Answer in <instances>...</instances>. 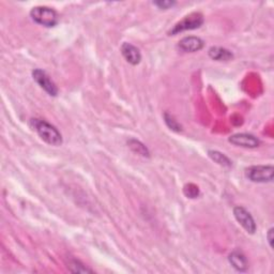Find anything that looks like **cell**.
<instances>
[{
	"mask_svg": "<svg viewBox=\"0 0 274 274\" xmlns=\"http://www.w3.org/2000/svg\"><path fill=\"white\" fill-rule=\"evenodd\" d=\"M30 126L46 144L55 147L62 145V135L53 124L46 122L45 120L35 118L30 120Z\"/></svg>",
	"mask_w": 274,
	"mask_h": 274,
	"instance_id": "6da1fadb",
	"label": "cell"
},
{
	"mask_svg": "<svg viewBox=\"0 0 274 274\" xmlns=\"http://www.w3.org/2000/svg\"><path fill=\"white\" fill-rule=\"evenodd\" d=\"M31 19L44 27H55L59 21V16L54 9L48 7H35L30 11Z\"/></svg>",
	"mask_w": 274,
	"mask_h": 274,
	"instance_id": "7a4b0ae2",
	"label": "cell"
},
{
	"mask_svg": "<svg viewBox=\"0 0 274 274\" xmlns=\"http://www.w3.org/2000/svg\"><path fill=\"white\" fill-rule=\"evenodd\" d=\"M247 178L256 183L271 182L274 176V167L272 165H257L251 166L246 169Z\"/></svg>",
	"mask_w": 274,
	"mask_h": 274,
	"instance_id": "3957f363",
	"label": "cell"
},
{
	"mask_svg": "<svg viewBox=\"0 0 274 274\" xmlns=\"http://www.w3.org/2000/svg\"><path fill=\"white\" fill-rule=\"evenodd\" d=\"M203 24V17L200 13H193L187 17H184L181 22L176 24L174 28L170 30V36H176L179 32L185 30H193V29H197Z\"/></svg>",
	"mask_w": 274,
	"mask_h": 274,
	"instance_id": "277c9868",
	"label": "cell"
},
{
	"mask_svg": "<svg viewBox=\"0 0 274 274\" xmlns=\"http://www.w3.org/2000/svg\"><path fill=\"white\" fill-rule=\"evenodd\" d=\"M32 77L33 81L40 86L47 94H50L51 96H57L58 88L45 71L41 70V68H35L32 71Z\"/></svg>",
	"mask_w": 274,
	"mask_h": 274,
	"instance_id": "5b68a950",
	"label": "cell"
},
{
	"mask_svg": "<svg viewBox=\"0 0 274 274\" xmlns=\"http://www.w3.org/2000/svg\"><path fill=\"white\" fill-rule=\"evenodd\" d=\"M233 215H234V218H236L237 222L249 233H254L256 231V223H255V221H254L252 214L246 208L241 207V206L234 207L233 208Z\"/></svg>",
	"mask_w": 274,
	"mask_h": 274,
	"instance_id": "8992f818",
	"label": "cell"
},
{
	"mask_svg": "<svg viewBox=\"0 0 274 274\" xmlns=\"http://www.w3.org/2000/svg\"><path fill=\"white\" fill-rule=\"evenodd\" d=\"M228 141L230 144L234 146L242 147V148H250V149L257 148V147H259L260 145V141L256 136L248 134V133L233 134L229 137Z\"/></svg>",
	"mask_w": 274,
	"mask_h": 274,
	"instance_id": "52a82bcc",
	"label": "cell"
},
{
	"mask_svg": "<svg viewBox=\"0 0 274 274\" xmlns=\"http://www.w3.org/2000/svg\"><path fill=\"white\" fill-rule=\"evenodd\" d=\"M204 42L198 37H185L179 42V50L184 53H195L202 50Z\"/></svg>",
	"mask_w": 274,
	"mask_h": 274,
	"instance_id": "ba28073f",
	"label": "cell"
},
{
	"mask_svg": "<svg viewBox=\"0 0 274 274\" xmlns=\"http://www.w3.org/2000/svg\"><path fill=\"white\" fill-rule=\"evenodd\" d=\"M121 54L124 59L132 65L139 64L142 60V54L139 48L128 42H124L121 45Z\"/></svg>",
	"mask_w": 274,
	"mask_h": 274,
	"instance_id": "9c48e42d",
	"label": "cell"
},
{
	"mask_svg": "<svg viewBox=\"0 0 274 274\" xmlns=\"http://www.w3.org/2000/svg\"><path fill=\"white\" fill-rule=\"evenodd\" d=\"M229 262L230 265L236 269L237 271H240V272H244L247 271L249 269V261H248V258L246 257V255L240 251H233L229 257Z\"/></svg>",
	"mask_w": 274,
	"mask_h": 274,
	"instance_id": "30bf717a",
	"label": "cell"
},
{
	"mask_svg": "<svg viewBox=\"0 0 274 274\" xmlns=\"http://www.w3.org/2000/svg\"><path fill=\"white\" fill-rule=\"evenodd\" d=\"M208 54L211 59L217 60V61H228L233 58V55L230 51L226 50V48L218 47V46L211 47Z\"/></svg>",
	"mask_w": 274,
	"mask_h": 274,
	"instance_id": "8fae6325",
	"label": "cell"
},
{
	"mask_svg": "<svg viewBox=\"0 0 274 274\" xmlns=\"http://www.w3.org/2000/svg\"><path fill=\"white\" fill-rule=\"evenodd\" d=\"M208 154L210 158L219 165L224 166V167H230L231 166V161L224 153L217 150H209Z\"/></svg>",
	"mask_w": 274,
	"mask_h": 274,
	"instance_id": "7c38bea8",
	"label": "cell"
},
{
	"mask_svg": "<svg viewBox=\"0 0 274 274\" xmlns=\"http://www.w3.org/2000/svg\"><path fill=\"white\" fill-rule=\"evenodd\" d=\"M128 144L134 152L139 153L143 156H149V150L147 149V147L144 144H142L141 142L136 141V140H130L128 142Z\"/></svg>",
	"mask_w": 274,
	"mask_h": 274,
	"instance_id": "4fadbf2b",
	"label": "cell"
},
{
	"mask_svg": "<svg viewBox=\"0 0 274 274\" xmlns=\"http://www.w3.org/2000/svg\"><path fill=\"white\" fill-rule=\"evenodd\" d=\"M68 270H70L71 272L73 273H91L92 270L88 269L86 266H84L83 263L81 261L78 260H71L70 262H68V266H67Z\"/></svg>",
	"mask_w": 274,
	"mask_h": 274,
	"instance_id": "5bb4252c",
	"label": "cell"
},
{
	"mask_svg": "<svg viewBox=\"0 0 274 274\" xmlns=\"http://www.w3.org/2000/svg\"><path fill=\"white\" fill-rule=\"evenodd\" d=\"M164 120L170 130H173L175 132H181L182 131V126L178 123V121L176 120L172 115L165 113L164 114Z\"/></svg>",
	"mask_w": 274,
	"mask_h": 274,
	"instance_id": "9a60e30c",
	"label": "cell"
},
{
	"mask_svg": "<svg viewBox=\"0 0 274 274\" xmlns=\"http://www.w3.org/2000/svg\"><path fill=\"white\" fill-rule=\"evenodd\" d=\"M184 194L189 198H196L199 195V190L194 184H188L184 187Z\"/></svg>",
	"mask_w": 274,
	"mask_h": 274,
	"instance_id": "2e32d148",
	"label": "cell"
},
{
	"mask_svg": "<svg viewBox=\"0 0 274 274\" xmlns=\"http://www.w3.org/2000/svg\"><path fill=\"white\" fill-rule=\"evenodd\" d=\"M153 5H155L161 10H167V9L173 8L176 5V3L175 2H156V3H153Z\"/></svg>",
	"mask_w": 274,
	"mask_h": 274,
	"instance_id": "e0dca14e",
	"label": "cell"
},
{
	"mask_svg": "<svg viewBox=\"0 0 274 274\" xmlns=\"http://www.w3.org/2000/svg\"><path fill=\"white\" fill-rule=\"evenodd\" d=\"M273 230H274L273 228H270L267 233V239H268L270 248H273Z\"/></svg>",
	"mask_w": 274,
	"mask_h": 274,
	"instance_id": "ac0fdd59",
	"label": "cell"
}]
</instances>
